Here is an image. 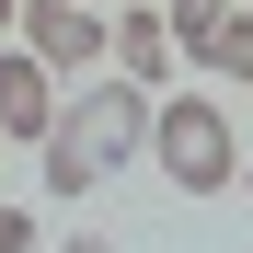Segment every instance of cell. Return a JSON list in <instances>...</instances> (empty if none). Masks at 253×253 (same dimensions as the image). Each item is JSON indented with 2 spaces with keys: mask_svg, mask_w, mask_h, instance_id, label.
<instances>
[{
  "mask_svg": "<svg viewBox=\"0 0 253 253\" xmlns=\"http://www.w3.org/2000/svg\"><path fill=\"white\" fill-rule=\"evenodd\" d=\"M150 104L161 92H138V81H92V92H69L58 104V126H46V150H35V161H46V196H92L104 173H126V161H138L150 150Z\"/></svg>",
  "mask_w": 253,
  "mask_h": 253,
  "instance_id": "cell-1",
  "label": "cell"
},
{
  "mask_svg": "<svg viewBox=\"0 0 253 253\" xmlns=\"http://www.w3.org/2000/svg\"><path fill=\"white\" fill-rule=\"evenodd\" d=\"M150 161H161L184 196H230V184H242V138H230V115L207 104V92H161V104H150Z\"/></svg>",
  "mask_w": 253,
  "mask_h": 253,
  "instance_id": "cell-2",
  "label": "cell"
},
{
  "mask_svg": "<svg viewBox=\"0 0 253 253\" xmlns=\"http://www.w3.org/2000/svg\"><path fill=\"white\" fill-rule=\"evenodd\" d=\"M104 35H115V12H81V0H23L12 46H35L46 69H92V58H104Z\"/></svg>",
  "mask_w": 253,
  "mask_h": 253,
  "instance_id": "cell-3",
  "label": "cell"
},
{
  "mask_svg": "<svg viewBox=\"0 0 253 253\" xmlns=\"http://www.w3.org/2000/svg\"><path fill=\"white\" fill-rule=\"evenodd\" d=\"M58 69L46 58H35V46H0V138H35V150H46V126H58Z\"/></svg>",
  "mask_w": 253,
  "mask_h": 253,
  "instance_id": "cell-4",
  "label": "cell"
},
{
  "mask_svg": "<svg viewBox=\"0 0 253 253\" xmlns=\"http://www.w3.org/2000/svg\"><path fill=\"white\" fill-rule=\"evenodd\" d=\"M173 23H161L150 12V0H126V12H115V81H138V92H173Z\"/></svg>",
  "mask_w": 253,
  "mask_h": 253,
  "instance_id": "cell-5",
  "label": "cell"
},
{
  "mask_svg": "<svg viewBox=\"0 0 253 253\" xmlns=\"http://www.w3.org/2000/svg\"><path fill=\"white\" fill-rule=\"evenodd\" d=\"M184 58L219 69V81H253V12H219L207 35H184Z\"/></svg>",
  "mask_w": 253,
  "mask_h": 253,
  "instance_id": "cell-6",
  "label": "cell"
},
{
  "mask_svg": "<svg viewBox=\"0 0 253 253\" xmlns=\"http://www.w3.org/2000/svg\"><path fill=\"white\" fill-rule=\"evenodd\" d=\"M219 12H230V0H173V12H161V23H173V46H184V35H207Z\"/></svg>",
  "mask_w": 253,
  "mask_h": 253,
  "instance_id": "cell-7",
  "label": "cell"
},
{
  "mask_svg": "<svg viewBox=\"0 0 253 253\" xmlns=\"http://www.w3.org/2000/svg\"><path fill=\"white\" fill-rule=\"evenodd\" d=\"M35 242V219H23V207H0V253H23Z\"/></svg>",
  "mask_w": 253,
  "mask_h": 253,
  "instance_id": "cell-8",
  "label": "cell"
},
{
  "mask_svg": "<svg viewBox=\"0 0 253 253\" xmlns=\"http://www.w3.org/2000/svg\"><path fill=\"white\" fill-rule=\"evenodd\" d=\"M12 23H23V0H0V46H12Z\"/></svg>",
  "mask_w": 253,
  "mask_h": 253,
  "instance_id": "cell-9",
  "label": "cell"
},
{
  "mask_svg": "<svg viewBox=\"0 0 253 253\" xmlns=\"http://www.w3.org/2000/svg\"><path fill=\"white\" fill-rule=\"evenodd\" d=\"M81 12H126V0H81Z\"/></svg>",
  "mask_w": 253,
  "mask_h": 253,
  "instance_id": "cell-10",
  "label": "cell"
},
{
  "mask_svg": "<svg viewBox=\"0 0 253 253\" xmlns=\"http://www.w3.org/2000/svg\"><path fill=\"white\" fill-rule=\"evenodd\" d=\"M242 196H253V161H242Z\"/></svg>",
  "mask_w": 253,
  "mask_h": 253,
  "instance_id": "cell-11",
  "label": "cell"
},
{
  "mask_svg": "<svg viewBox=\"0 0 253 253\" xmlns=\"http://www.w3.org/2000/svg\"><path fill=\"white\" fill-rule=\"evenodd\" d=\"M0 150H12V138H0Z\"/></svg>",
  "mask_w": 253,
  "mask_h": 253,
  "instance_id": "cell-12",
  "label": "cell"
}]
</instances>
